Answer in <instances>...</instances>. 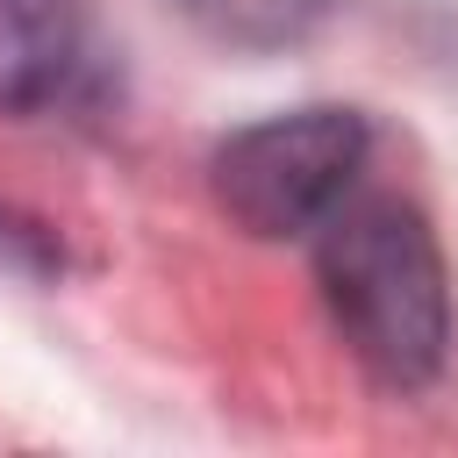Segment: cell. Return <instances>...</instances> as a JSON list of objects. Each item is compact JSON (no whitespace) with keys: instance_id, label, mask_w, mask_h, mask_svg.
I'll list each match as a JSON object with an SVG mask.
<instances>
[{"instance_id":"obj_1","label":"cell","mask_w":458,"mask_h":458,"mask_svg":"<svg viewBox=\"0 0 458 458\" xmlns=\"http://www.w3.org/2000/svg\"><path fill=\"white\" fill-rule=\"evenodd\" d=\"M329 315L379 386H422L451 344V279L429 222L394 193H344L315 222Z\"/></svg>"},{"instance_id":"obj_2","label":"cell","mask_w":458,"mask_h":458,"mask_svg":"<svg viewBox=\"0 0 458 458\" xmlns=\"http://www.w3.org/2000/svg\"><path fill=\"white\" fill-rule=\"evenodd\" d=\"M365 165V122L351 107H293L236 129L215 150V200L250 236H308Z\"/></svg>"},{"instance_id":"obj_3","label":"cell","mask_w":458,"mask_h":458,"mask_svg":"<svg viewBox=\"0 0 458 458\" xmlns=\"http://www.w3.org/2000/svg\"><path fill=\"white\" fill-rule=\"evenodd\" d=\"M86 72V7L79 0H0V114H43L72 100Z\"/></svg>"},{"instance_id":"obj_4","label":"cell","mask_w":458,"mask_h":458,"mask_svg":"<svg viewBox=\"0 0 458 458\" xmlns=\"http://www.w3.org/2000/svg\"><path fill=\"white\" fill-rule=\"evenodd\" d=\"M322 7L329 0H179V14L229 50H286L322 21Z\"/></svg>"}]
</instances>
